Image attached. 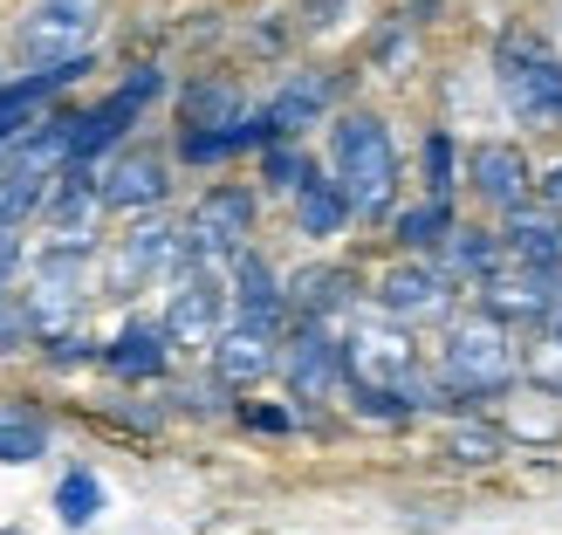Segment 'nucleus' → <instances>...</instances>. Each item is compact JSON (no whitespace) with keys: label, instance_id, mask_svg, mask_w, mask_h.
Instances as JSON below:
<instances>
[{"label":"nucleus","instance_id":"obj_24","mask_svg":"<svg viewBox=\"0 0 562 535\" xmlns=\"http://www.w3.org/2000/svg\"><path fill=\"white\" fill-rule=\"evenodd\" d=\"M27 323H35V309H21V296L0 289V350L21 344V330H27Z\"/></svg>","mask_w":562,"mask_h":535},{"label":"nucleus","instance_id":"obj_10","mask_svg":"<svg viewBox=\"0 0 562 535\" xmlns=\"http://www.w3.org/2000/svg\"><path fill=\"white\" fill-rule=\"evenodd\" d=\"M240 90L234 82H200V90H186V131H227L240 124Z\"/></svg>","mask_w":562,"mask_h":535},{"label":"nucleus","instance_id":"obj_5","mask_svg":"<svg viewBox=\"0 0 562 535\" xmlns=\"http://www.w3.org/2000/svg\"><path fill=\"white\" fill-rule=\"evenodd\" d=\"M247 220H255V192H240V186L206 192V200L192 207V220H186V255H192V261H206V255H240Z\"/></svg>","mask_w":562,"mask_h":535},{"label":"nucleus","instance_id":"obj_11","mask_svg":"<svg viewBox=\"0 0 562 535\" xmlns=\"http://www.w3.org/2000/svg\"><path fill=\"white\" fill-rule=\"evenodd\" d=\"M165 364V330H151V323H131L117 344H110V371L117 378H151Z\"/></svg>","mask_w":562,"mask_h":535},{"label":"nucleus","instance_id":"obj_4","mask_svg":"<svg viewBox=\"0 0 562 535\" xmlns=\"http://www.w3.org/2000/svg\"><path fill=\"white\" fill-rule=\"evenodd\" d=\"M158 97V69H131V82L117 97H103L97 110H82L76 118V137H69V165H90V158H103L117 137L137 124V110H145Z\"/></svg>","mask_w":562,"mask_h":535},{"label":"nucleus","instance_id":"obj_19","mask_svg":"<svg viewBox=\"0 0 562 535\" xmlns=\"http://www.w3.org/2000/svg\"><path fill=\"white\" fill-rule=\"evenodd\" d=\"M213 323V289H206V275H192L186 289H179V302H172V330L179 336H200Z\"/></svg>","mask_w":562,"mask_h":535},{"label":"nucleus","instance_id":"obj_22","mask_svg":"<svg viewBox=\"0 0 562 535\" xmlns=\"http://www.w3.org/2000/svg\"><path fill=\"white\" fill-rule=\"evenodd\" d=\"M426 186H432V200H453V137L446 131L426 137Z\"/></svg>","mask_w":562,"mask_h":535},{"label":"nucleus","instance_id":"obj_18","mask_svg":"<svg viewBox=\"0 0 562 535\" xmlns=\"http://www.w3.org/2000/svg\"><path fill=\"white\" fill-rule=\"evenodd\" d=\"M329 371H336V357H329V344H323V330H308L302 344H295V384L316 399V391L329 384Z\"/></svg>","mask_w":562,"mask_h":535},{"label":"nucleus","instance_id":"obj_7","mask_svg":"<svg viewBox=\"0 0 562 535\" xmlns=\"http://www.w3.org/2000/svg\"><path fill=\"white\" fill-rule=\"evenodd\" d=\"M165 200V165L151 152H124L103 179V207H158Z\"/></svg>","mask_w":562,"mask_h":535},{"label":"nucleus","instance_id":"obj_17","mask_svg":"<svg viewBox=\"0 0 562 535\" xmlns=\"http://www.w3.org/2000/svg\"><path fill=\"white\" fill-rule=\"evenodd\" d=\"M384 309H398V316H418V309H439V281L432 275H391L384 281Z\"/></svg>","mask_w":562,"mask_h":535},{"label":"nucleus","instance_id":"obj_13","mask_svg":"<svg viewBox=\"0 0 562 535\" xmlns=\"http://www.w3.org/2000/svg\"><path fill=\"white\" fill-rule=\"evenodd\" d=\"M240 316L255 323V330H274L281 316V296H274V275L255 261V255H240Z\"/></svg>","mask_w":562,"mask_h":535},{"label":"nucleus","instance_id":"obj_21","mask_svg":"<svg viewBox=\"0 0 562 535\" xmlns=\"http://www.w3.org/2000/svg\"><path fill=\"white\" fill-rule=\"evenodd\" d=\"M261 172H268V186H281V192H295L308 172H316V165H308L302 152H289V145H281V137H274V145H261Z\"/></svg>","mask_w":562,"mask_h":535},{"label":"nucleus","instance_id":"obj_2","mask_svg":"<svg viewBox=\"0 0 562 535\" xmlns=\"http://www.w3.org/2000/svg\"><path fill=\"white\" fill-rule=\"evenodd\" d=\"M336 152V186L350 192V213H384L391 207V186H398V158H391V131L378 118H344L329 137Z\"/></svg>","mask_w":562,"mask_h":535},{"label":"nucleus","instance_id":"obj_23","mask_svg":"<svg viewBox=\"0 0 562 535\" xmlns=\"http://www.w3.org/2000/svg\"><path fill=\"white\" fill-rule=\"evenodd\" d=\"M446 261H453V268H494V234L453 227V234H446Z\"/></svg>","mask_w":562,"mask_h":535},{"label":"nucleus","instance_id":"obj_16","mask_svg":"<svg viewBox=\"0 0 562 535\" xmlns=\"http://www.w3.org/2000/svg\"><path fill=\"white\" fill-rule=\"evenodd\" d=\"M42 446L48 433L35 426V419H21V412H0V460L21 467V460H42Z\"/></svg>","mask_w":562,"mask_h":535},{"label":"nucleus","instance_id":"obj_8","mask_svg":"<svg viewBox=\"0 0 562 535\" xmlns=\"http://www.w3.org/2000/svg\"><path fill=\"white\" fill-rule=\"evenodd\" d=\"M295 213H302V227L323 241V234H336V227L350 220V192L336 186V179H323V172H308V179L295 186Z\"/></svg>","mask_w":562,"mask_h":535},{"label":"nucleus","instance_id":"obj_9","mask_svg":"<svg viewBox=\"0 0 562 535\" xmlns=\"http://www.w3.org/2000/svg\"><path fill=\"white\" fill-rule=\"evenodd\" d=\"M323 103H329V82H323V76H302V82H289V90H281V97L261 110V118H268L274 137H295L302 124L323 118Z\"/></svg>","mask_w":562,"mask_h":535},{"label":"nucleus","instance_id":"obj_1","mask_svg":"<svg viewBox=\"0 0 562 535\" xmlns=\"http://www.w3.org/2000/svg\"><path fill=\"white\" fill-rule=\"evenodd\" d=\"M494 76H501V103L515 110V124L528 131H562V63L536 35H508L494 48Z\"/></svg>","mask_w":562,"mask_h":535},{"label":"nucleus","instance_id":"obj_26","mask_svg":"<svg viewBox=\"0 0 562 535\" xmlns=\"http://www.w3.org/2000/svg\"><path fill=\"white\" fill-rule=\"evenodd\" d=\"M0 535H21V528H0Z\"/></svg>","mask_w":562,"mask_h":535},{"label":"nucleus","instance_id":"obj_25","mask_svg":"<svg viewBox=\"0 0 562 535\" xmlns=\"http://www.w3.org/2000/svg\"><path fill=\"white\" fill-rule=\"evenodd\" d=\"M542 200H549V213H562V165H555V172L542 179Z\"/></svg>","mask_w":562,"mask_h":535},{"label":"nucleus","instance_id":"obj_14","mask_svg":"<svg viewBox=\"0 0 562 535\" xmlns=\"http://www.w3.org/2000/svg\"><path fill=\"white\" fill-rule=\"evenodd\" d=\"M220 371L227 378H261L268 371V330L247 323L240 336H227V344H220Z\"/></svg>","mask_w":562,"mask_h":535},{"label":"nucleus","instance_id":"obj_3","mask_svg":"<svg viewBox=\"0 0 562 535\" xmlns=\"http://www.w3.org/2000/svg\"><path fill=\"white\" fill-rule=\"evenodd\" d=\"M90 35H97V0H42V8L21 21V55L35 69L82 63V55H90Z\"/></svg>","mask_w":562,"mask_h":535},{"label":"nucleus","instance_id":"obj_15","mask_svg":"<svg viewBox=\"0 0 562 535\" xmlns=\"http://www.w3.org/2000/svg\"><path fill=\"white\" fill-rule=\"evenodd\" d=\"M446 234H453V200H426L398 220V241H412V247H439Z\"/></svg>","mask_w":562,"mask_h":535},{"label":"nucleus","instance_id":"obj_6","mask_svg":"<svg viewBox=\"0 0 562 535\" xmlns=\"http://www.w3.org/2000/svg\"><path fill=\"white\" fill-rule=\"evenodd\" d=\"M467 179H473V192H481L487 207H501V213H515V207L528 200V158H521L515 145H473Z\"/></svg>","mask_w":562,"mask_h":535},{"label":"nucleus","instance_id":"obj_20","mask_svg":"<svg viewBox=\"0 0 562 535\" xmlns=\"http://www.w3.org/2000/svg\"><path fill=\"white\" fill-rule=\"evenodd\" d=\"M55 509H63V522H90L103 509V488H97V473H69L63 488H55Z\"/></svg>","mask_w":562,"mask_h":535},{"label":"nucleus","instance_id":"obj_12","mask_svg":"<svg viewBox=\"0 0 562 535\" xmlns=\"http://www.w3.org/2000/svg\"><path fill=\"white\" fill-rule=\"evenodd\" d=\"M508 247H515V261H528V268H555L562 261L555 227H549V220H528L521 207L508 213Z\"/></svg>","mask_w":562,"mask_h":535}]
</instances>
